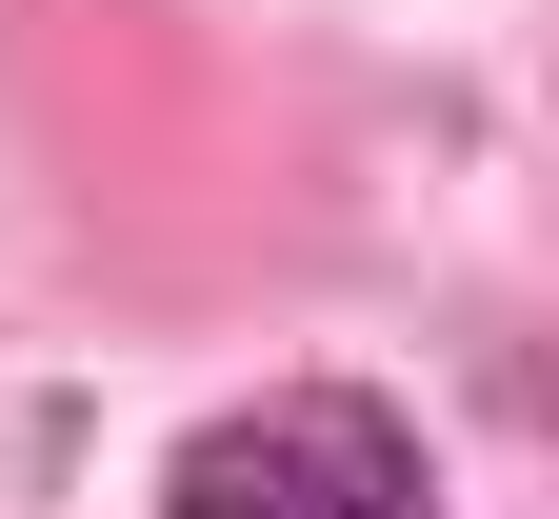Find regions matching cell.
I'll list each match as a JSON object with an SVG mask.
<instances>
[{
  "mask_svg": "<svg viewBox=\"0 0 559 519\" xmlns=\"http://www.w3.org/2000/svg\"><path fill=\"white\" fill-rule=\"evenodd\" d=\"M419 499H440L419 480V420L360 400V380H280L240 420H200L180 480H160V519H419Z\"/></svg>",
  "mask_w": 559,
  "mask_h": 519,
  "instance_id": "obj_1",
  "label": "cell"
}]
</instances>
